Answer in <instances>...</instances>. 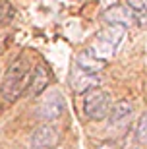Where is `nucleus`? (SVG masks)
I'll return each instance as SVG.
<instances>
[{"label": "nucleus", "mask_w": 147, "mask_h": 149, "mask_svg": "<svg viewBox=\"0 0 147 149\" xmlns=\"http://www.w3.org/2000/svg\"><path fill=\"white\" fill-rule=\"evenodd\" d=\"M31 70L33 68L25 56H17L16 60L8 66V70L4 74V79H2V85H0L2 97L8 103H14L16 99H20V95L27 89Z\"/></svg>", "instance_id": "f257e3e1"}, {"label": "nucleus", "mask_w": 147, "mask_h": 149, "mask_svg": "<svg viewBox=\"0 0 147 149\" xmlns=\"http://www.w3.org/2000/svg\"><path fill=\"white\" fill-rule=\"evenodd\" d=\"M112 109L110 93L97 87L83 95V112L89 120H105L109 118V112Z\"/></svg>", "instance_id": "f03ea898"}, {"label": "nucleus", "mask_w": 147, "mask_h": 149, "mask_svg": "<svg viewBox=\"0 0 147 149\" xmlns=\"http://www.w3.org/2000/svg\"><path fill=\"white\" fill-rule=\"evenodd\" d=\"M64 111H66V103H64L62 93L52 91V93L45 95L43 99L37 103V107H35V116H37L41 122L49 124V122L60 118V116L64 114Z\"/></svg>", "instance_id": "7ed1b4c3"}, {"label": "nucleus", "mask_w": 147, "mask_h": 149, "mask_svg": "<svg viewBox=\"0 0 147 149\" xmlns=\"http://www.w3.org/2000/svg\"><path fill=\"white\" fill-rule=\"evenodd\" d=\"M58 141H60V132L52 124L39 126L31 136V145L35 149H54Z\"/></svg>", "instance_id": "20e7f679"}, {"label": "nucleus", "mask_w": 147, "mask_h": 149, "mask_svg": "<svg viewBox=\"0 0 147 149\" xmlns=\"http://www.w3.org/2000/svg\"><path fill=\"white\" fill-rule=\"evenodd\" d=\"M126 37V29L120 27V25H107V27L99 33L97 39V45H99V50H109L110 54H114L116 49H118L122 41Z\"/></svg>", "instance_id": "39448f33"}, {"label": "nucleus", "mask_w": 147, "mask_h": 149, "mask_svg": "<svg viewBox=\"0 0 147 149\" xmlns=\"http://www.w3.org/2000/svg\"><path fill=\"white\" fill-rule=\"evenodd\" d=\"M103 19L107 22V25H120V27L126 29L136 23V14L128 6L114 4V6H110L109 10H105Z\"/></svg>", "instance_id": "423d86ee"}, {"label": "nucleus", "mask_w": 147, "mask_h": 149, "mask_svg": "<svg viewBox=\"0 0 147 149\" xmlns=\"http://www.w3.org/2000/svg\"><path fill=\"white\" fill-rule=\"evenodd\" d=\"M76 68H79V70L85 72V74L97 76L99 72H103L105 68H107V60L101 58V56H97L95 50L85 49V50H82V52L76 56Z\"/></svg>", "instance_id": "0eeeda50"}, {"label": "nucleus", "mask_w": 147, "mask_h": 149, "mask_svg": "<svg viewBox=\"0 0 147 149\" xmlns=\"http://www.w3.org/2000/svg\"><path fill=\"white\" fill-rule=\"evenodd\" d=\"M101 79L99 76H93V74H85L82 72L79 68H74L70 74V87L74 93H79V95H85L87 91L91 89H97Z\"/></svg>", "instance_id": "6e6552de"}, {"label": "nucleus", "mask_w": 147, "mask_h": 149, "mask_svg": "<svg viewBox=\"0 0 147 149\" xmlns=\"http://www.w3.org/2000/svg\"><path fill=\"white\" fill-rule=\"evenodd\" d=\"M134 114V105L130 99H120L116 105H112L109 112V122L112 128H126Z\"/></svg>", "instance_id": "1a4fd4ad"}, {"label": "nucleus", "mask_w": 147, "mask_h": 149, "mask_svg": "<svg viewBox=\"0 0 147 149\" xmlns=\"http://www.w3.org/2000/svg\"><path fill=\"white\" fill-rule=\"evenodd\" d=\"M50 83V70L45 64H37L31 70V77H29V85H27V93L31 97H37L49 87Z\"/></svg>", "instance_id": "9d476101"}, {"label": "nucleus", "mask_w": 147, "mask_h": 149, "mask_svg": "<svg viewBox=\"0 0 147 149\" xmlns=\"http://www.w3.org/2000/svg\"><path fill=\"white\" fill-rule=\"evenodd\" d=\"M136 139L141 147H147V112L139 116L136 126Z\"/></svg>", "instance_id": "9b49d317"}, {"label": "nucleus", "mask_w": 147, "mask_h": 149, "mask_svg": "<svg viewBox=\"0 0 147 149\" xmlns=\"http://www.w3.org/2000/svg\"><path fill=\"white\" fill-rule=\"evenodd\" d=\"M126 6H128L134 14L147 12V0H126Z\"/></svg>", "instance_id": "f8f14e48"}, {"label": "nucleus", "mask_w": 147, "mask_h": 149, "mask_svg": "<svg viewBox=\"0 0 147 149\" xmlns=\"http://www.w3.org/2000/svg\"><path fill=\"white\" fill-rule=\"evenodd\" d=\"M136 23L139 27L147 29V12H141V14H136Z\"/></svg>", "instance_id": "ddd939ff"}, {"label": "nucleus", "mask_w": 147, "mask_h": 149, "mask_svg": "<svg viewBox=\"0 0 147 149\" xmlns=\"http://www.w3.org/2000/svg\"><path fill=\"white\" fill-rule=\"evenodd\" d=\"M97 149H114V147H112V143H101L97 145Z\"/></svg>", "instance_id": "4468645a"}]
</instances>
